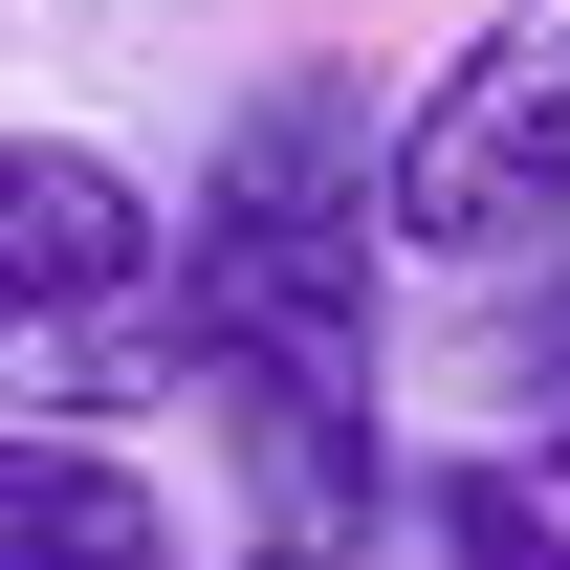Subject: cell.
<instances>
[{
	"label": "cell",
	"mask_w": 570,
	"mask_h": 570,
	"mask_svg": "<svg viewBox=\"0 0 570 570\" xmlns=\"http://www.w3.org/2000/svg\"><path fill=\"white\" fill-rule=\"evenodd\" d=\"M176 330H198L219 461H242V570H373L395 549V242H373V88L352 67H264L242 132L198 176V242H154Z\"/></svg>",
	"instance_id": "1"
},
{
	"label": "cell",
	"mask_w": 570,
	"mask_h": 570,
	"mask_svg": "<svg viewBox=\"0 0 570 570\" xmlns=\"http://www.w3.org/2000/svg\"><path fill=\"white\" fill-rule=\"evenodd\" d=\"M373 242L395 264H549L570 242V0H483L395 110H373Z\"/></svg>",
	"instance_id": "2"
},
{
	"label": "cell",
	"mask_w": 570,
	"mask_h": 570,
	"mask_svg": "<svg viewBox=\"0 0 570 570\" xmlns=\"http://www.w3.org/2000/svg\"><path fill=\"white\" fill-rule=\"evenodd\" d=\"M198 395V330H176V285H67V307H0V417L45 439H132Z\"/></svg>",
	"instance_id": "3"
},
{
	"label": "cell",
	"mask_w": 570,
	"mask_h": 570,
	"mask_svg": "<svg viewBox=\"0 0 570 570\" xmlns=\"http://www.w3.org/2000/svg\"><path fill=\"white\" fill-rule=\"evenodd\" d=\"M154 176L110 132H0V307H67V285H154Z\"/></svg>",
	"instance_id": "4"
},
{
	"label": "cell",
	"mask_w": 570,
	"mask_h": 570,
	"mask_svg": "<svg viewBox=\"0 0 570 570\" xmlns=\"http://www.w3.org/2000/svg\"><path fill=\"white\" fill-rule=\"evenodd\" d=\"M0 570H176V504L132 483V439L0 417Z\"/></svg>",
	"instance_id": "5"
},
{
	"label": "cell",
	"mask_w": 570,
	"mask_h": 570,
	"mask_svg": "<svg viewBox=\"0 0 570 570\" xmlns=\"http://www.w3.org/2000/svg\"><path fill=\"white\" fill-rule=\"evenodd\" d=\"M417 549L439 570H570V439H461L417 483Z\"/></svg>",
	"instance_id": "6"
}]
</instances>
